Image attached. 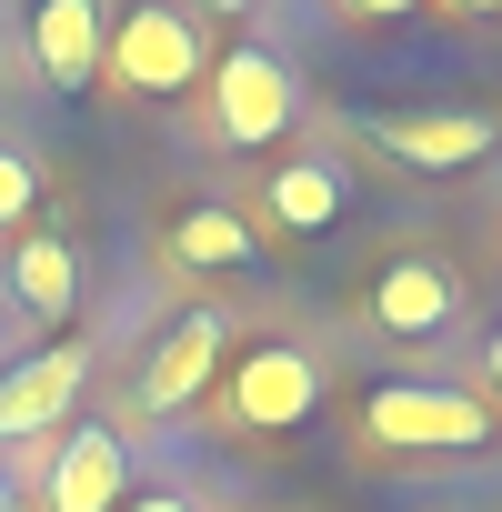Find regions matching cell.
I'll use <instances>...</instances> for the list:
<instances>
[{
  "instance_id": "6da1fadb",
  "label": "cell",
  "mask_w": 502,
  "mask_h": 512,
  "mask_svg": "<svg viewBox=\"0 0 502 512\" xmlns=\"http://www.w3.org/2000/svg\"><path fill=\"white\" fill-rule=\"evenodd\" d=\"M201 71H211V41H201V11H181V0H141L101 31V81L121 101H181L201 91Z\"/></svg>"
},
{
  "instance_id": "9a60e30c",
  "label": "cell",
  "mask_w": 502,
  "mask_h": 512,
  "mask_svg": "<svg viewBox=\"0 0 502 512\" xmlns=\"http://www.w3.org/2000/svg\"><path fill=\"white\" fill-rule=\"evenodd\" d=\"M121 512H211V502H201V492H181V482H171V492H131V502H121Z\"/></svg>"
},
{
  "instance_id": "4fadbf2b",
  "label": "cell",
  "mask_w": 502,
  "mask_h": 512,
  "mask_svg": "<svg viewBox=\"0 0 502 512\" xmlns=\"http://www.w3.org/2000/svg\"><path fill=\"white\" fill-rule=\"evenodd\" d=\"M161 251L181 272H241V262H262V231H251L231 201H181L161 221Z\"/></svg>"
},
{
  "instance_id": "277c9868",
  "label": "cell",
  "mask_w": 502,
  "mask_h": 512,
  "mask_svg": "<svg viewBox=\"0 0 502 512\" xmlns=\"http://www.w3.org/2000/svg\"><path fill=\"white\" fill-rule=\"evenodd\" d=\"M362 432L382 452H482L492 442V412L452 382H372L362 392Z\"/></svg>"
},
{
  "instance_id": "7c38bea8",
  "label": "cell",
  "mask_w": 502,
  "mask_h": 512,
  "mask_svg": "<svg viewBox=\"0 0 502 512\" xmlns=\"http://www.w3.org/2000/svg\"><path fill=\"white\" fill-rule=\"evenodd\" d=\"M31 71L51 91L101 81V0H31Z\"/></svg>"
},
{
  "instance_id": "e0dca14e",
  "label": "cell",
  "mask_w": 502,
  "mask_h": 512,
  "mask_svg": "<svg viewBox=\"0 0 502 512\" xmlns=\"http://www.w3.org/2000/svg\"><path fill=\"white\" fill-rule=\"evenodd\" d=\"M452 21H502V0H442Z\"/></svg>"
},
{
  "instance_id": "5b68a950",
  "label": "cell",
  "mask_w": 502,
  "mask_h": 512,
  "mask_svg": "<svg viewBox=\"0 0 502 512\" xmlns=\"http://www.w3.org/2000/svg\"><path fill=\"white\" fill-rule=\"evenodd\" d=\"M322 352L312 342H251L241 362H231V382H221V412L241 422V432H302L312 412H322Z\"/></svg>"
},
{
  "instance_id": "8992f818",
  "label": "cell",
  "mask_w": 502,
  "mask_h": 512,
  "mask_svg": "<svg viewBox=\"0 0 502 512\" xmlns=\"http://www.w3.org/2000/svg\"><path fill=\"white\" fill-rule=\"evenodd\" d=\"M81 382H91V342H51V352L11 362V372H0V452H31V442L71 432Z\"/></svg>"
},
{
  "instance_id": "30bf717a",
  "label": "cell",
  "mask_w": 502,
  "mask_h": 512,
  "mask_svg": "<svg viewBox=\"0 0 502 512\" xmlns=\"http://www.w3.org/2000/svg\"><path fill=\"white\" fill-rule=\"evenodd\" d=\"M0 292H11V312H31V322H71L81 312V251L61 231H11V251H0Z\"/></svg>"
},
{
  "instance_id": "d6986e66",
  "label": "cell",
  "mask_w": 502,
  "mask_h": 512,
  "mask_svg": "<svg viewBox=\"0 0 502 512\" xmlns=\"http://www.w3.org/2000/svg\"><path fill=\"white\" fill-rule=\"evenodd\" d=\"M0 512H11V482H0Z\"/></svg>"
},
{
  "instance_id": "3957f363",
  "label": "cell",
  "mask_w": 502,
  "mask_h": 512,
  "mask_svg": "<svg viewBox=\"0 0 502 512\" xmlns=\"http://www.w3.org/2000/svg\"><path fill=\"white\" fill-rule=\"evenodd\" d=\"M21 482L41 512H121L131 502V442L111 422H71V432L21 452Z\"/></svg>"
},
{
  "instance_id": "ba28073f",
  "label": "cell",
  "mask_w": 502,
  "mask_h": 512,
  "mask_svg": "<svg viewBox=\"0 0 502 512\" xmlns=\"http://www.w3.org/2000/svg\"><path fill=\"white\" fill-rule=\"evenodd\" d=\"M372 141H382L402 171H472V161H492L502 131H492L482 111H382Z\"/></svg>"
},
{
  "instance_id": "8fae6325",
  "label": "cell",
  "mask_w": 502,
  "mask_h": 512,
  "mask_svg": "<svg viewBox=\"0 0 502 512\" xmlns=\"http://www.w3.org/2000/svg\"><path fill=\"white\" fill-rule=\"evenodd\" d=\"M342 201H352V171H342V151H302V161L262 171V221H272L282 241H312V231H332V221H342Z\"/></svg>"
},
{
  "instance_id": "2e32d148",
  "label": "cell",
  "mask_w": 502,
  "mask_h": 512,
  "mask_svg": "<svg viewBox=\"0 0 502 512\" xmlns=\"http://www.w3.org/2000/svg\"><path fill=\"white\" fill-rule=\"evenodd\" d=\"M352 21H402V11H422V0H342Z\"/></svg>"
},
{
  "instance_id": "7a4b0ae2",
  "label": "cell",
  "mask_w": 502,
  "mask_h": 512,
  "mask_svg": "<svg viewBox=\"0 0 502 512\" xmlns=\"http://www.w3.org/2000/svg\"><path fill=\"white\" fill-rule=\"evenodd\" d=\"M201 111H211V141H221V151H272V141L302 121V71H292L272 41H231V51H211V71H201Z\"/></svg>"
},
{
  "instance_id": "5bb4252c",
  "label": "cell",
  "mask_w": 502,
  "mask_h": 512,
  "mask_svg": "<svg viewBox=\"0 0 502 512\" xmlns=\"http://www.w3.org/2000/svg\"><path fill=\"white\" fill-rule=\"evenodd\" d=\"M31 211H41V161L21 141H0V241L31 231Z\"/></svg>"
},
{
  "instance_id": "52a82bcc",
  "label": "cell",
  "mask_w": 502,
  "mask_h": 512,
  "mask_svg": "<svg viewBox=\"0 0 502 512\" xmlns=\"http://www.w3.org/2000/svg\"><path fill=\"white\" fill-rule=\"evenodd\" d=\"M452 312H462V282L432 262V251H392L372 272V292H362V322L382 342H432V332H452Z\"/></svg>"
},
{
  "instance_id": "ac0fdd59",
  "label": "cell",
  "mask_w": 502,
  "mask_h": 512,
  "mask_svg": "<svg viewBox=\"0 0 502 512\" xmlns=\"http://www.w3.org/2000/svg\"><path fill=\"white\" fill-rule=\"evenodd\" d=\"M482 382H492V392H502V332H492V342H482Z\"/></svg>"
},
{
  "instance_id": "9c48e42d",
  "label": "cell",
  "mask_w": 502,
  "mask_h": 512,
  "mask_svg": "<svg viewBox=\"0 0 502 512\" xmlns=\"http://www.w3.org/2000/svg\"><path fill=\"white\" fill-rule=\"evenodd\" d=\"M221 342H231L221 312H181V322L151 342V362H141V402H151V412H191V402L211 392V372H221Z\"/></svg>"
}]
</instances>
